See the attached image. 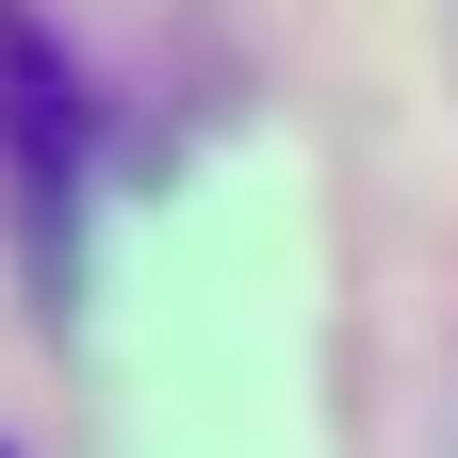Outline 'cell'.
<instances>
[{
  "instance_id": "6da1fadb",
  "label": "cell",
  "mask_w": 458,
  "mask_h": 458,
  "mask_svg": "<svg viewBox=\"0 0 458 458\" xmlns=\"http://www.w3.org/2000/svg\"><path fill=\"white\" fill-rule=\"evenodd\" d=\"M0 131H17L33 197L66 213V181H82V82H66V49H49L33 0H0Z\"/></svg>"
},
{
  "instance_id": "7a4b0ae2",
  "label": "cell",
  "mask_w": 458,
  "mask_h": 458,
  "mask_svg": "<svg viewBox=\"0 0 458 458\" xmlns=\"http://www.w3.org/2000/svg\"><path fill=\"white\" fill-rule=\"evenodd\" d=\"M0 458H17V442H0Z\"/></svg>"
}]
</instances>
